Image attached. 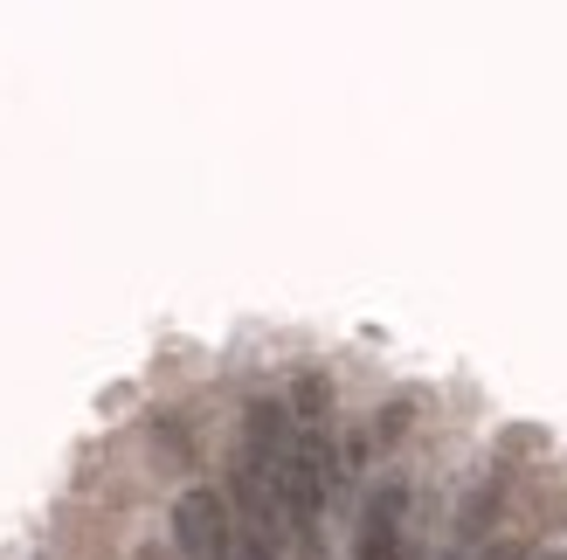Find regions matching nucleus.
I'll list each match as a JSON object with an SVG mask.
<instances>
[{
    "label": "nucleus",
    "mask_w": 567,
    "mask_h": 560,
    "mask_svg": "<svg viewBox=\"0 0 567 560\" xmlns=\"http://www.w3.org/2000/svg\"><path fill=\"white\" fill-rule=\"evenodd\" d=\"M174 540L187 560H236V512L215 485H194L174 498Z\"/></svg>",
    "instance_id": "f257e3e1"
},
{
    "label": "nucleus",
    "mask_w": 567,
    "mask_h": 560,
    "mask_svg": "<svg viewBox=\"0 0 567 560\" xmlns=\"http://www.w3.org/2000/svg\"><path fill=\"white\" fill-rule=\"evenodd\" d=\"M353 560H409V485L388 478L360 512V540Z\"/></svg>",
    "instance_id": "f03ea898"
}]
</instances>
